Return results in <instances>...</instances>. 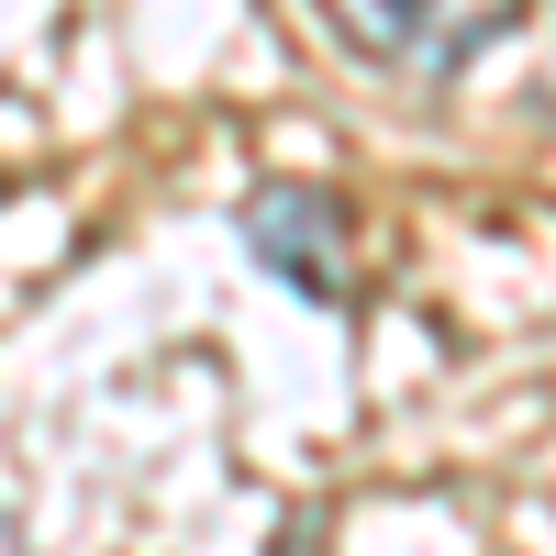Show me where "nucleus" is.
<instances>
[{
	"label": "nucleus",
	"mask_w": 556,
	"mask_h": 556,
	"mask_svg": "<svg viewBox=\"0 0 556 556\" xmlns=\"http://www.w3.org/2000/svg\"><path fill=\"white\" fill-rule=\"evenodd\" d=\"M312 534H323V513H301L290 534H278V556H312Z\"/></svg>",
	"instance_id": "7ed1b4c3"
},
{
	"label": "nucleus",
	"mask_w": 556,
	"mask_h": 556,
	"mask_svg": "<svg viewBox=\"0 0 556 556\" xmlns=\"http://www.w3.org/2000/svg\"><path fill=\"white\" fill-rule=\"evenodd\" d=\"M323 23H334V45H345V56H367V67H424V78H434L456 12H424V0H334Z\"/></svg>",
	"instance_id": "f03ea898"
},
{
	"label": "nucleus",
	"mask_w": 556,
	"mask_h": 556,
	"mask_svg": "<svg viewBox=\"0 0 556 556\" xmlns=\"http://www.w3.org/2000/svg\"><path fill=\"white\" fill-rule=\"evenodd\" d=\"M0 556H23V534H12V513H0Z\"/></svg>",
	"instance_id": "20e7f679"
},
{
	"label": "nucleus",
	"mask_w": 556,
	"mask_h": 556,
	"mask_svg": "<svg viewBox=\"0 0 556 556\" xmlns=\"http://www.w3.org/2000/svg\"><path fill=\"white\" fill-rule=\"evenodd\" d=\"M545 123H556V78H545Z\"/></svg>",
	"instance_id": "39448f33"
},
{
	"label": "nucleus",
	"mask_w": 556,
	"mask_h": 556,
	"mask_svg": "<svg viewBox=\"0 0 556 556\" xmlns=\"http://www.w3.org/2000/svg\"><path fill=\"white\" fill-rule=\"evenodd\" d=\"M245 245H256V267L278 278V290H301L312 312L345 301V201L334 190H312V178L256 190L245 201Z\"/></svg>",
	"instance_id": "f257e3e1"
}]
</instances>
